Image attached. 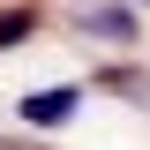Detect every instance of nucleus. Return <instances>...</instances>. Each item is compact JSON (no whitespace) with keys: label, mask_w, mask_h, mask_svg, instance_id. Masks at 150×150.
Here are the masks:
<instances>
[{"label":"nucleus","mask_w":150,"mask_h":150,"mask_svg":"<svg viewBox=\"0 0 150 150\" xmlns=\"http://www.w3.org/2000/svg\"><path fill=\"white\" fill-rule=\"evenodd\" d=\"M75 30H90L98 45H112V53H128V45H143V15H135L128 0H83V8H68Z\"/></svg>","instance_id":"f03ea898"},{"label":"nucleus","mask_w":150,"mask_h":150,"mask_svg":"<svg viewBox=\"0 0 150 150\" xmlns=\"http://www.w3.org/2000/svg\"><path fill=\"white\" fill-rule=\"evenodd\" d=\"M90 90L128 98V105H150V68H135V60H105V68L90 75Z\"/></svg>","instance_id":"7ed1b4c3"},{"label":"nucleus","mask_w":150,"mask_h":150,"mask_svg":"<svg viewBox=\"0 0 150 150\" xmlns=\"http://www.w3.org/2000/svg\"><path fill=\"white\" fill-rule=\"evenodd\" d=\"M45 30V8L38 0H23V8H0V53H15L23 38H38Z\"/></svg>","instance_id":"20e7f679"},{"label":"nucleus","mask_w":150,"mask_h":150,"mask_svg":"<svg viewBox=\"0 0 150 150\" xmlns=\"http://www.w3.org/2000/svg\"><path fill=\"white\" fill-rule=\"evenodd\" d=\"M128 8H150V0H128Z\"/></svg>","instance_id":"39448f33"},{"label":"nucleus","mask_w":150,"mask_h":150,"mask_svg":"<svg viewBox=\"0 0 150 150\" xmlns=\"http://www.w3.org/2000/svg\"><path fill=\"white\" fill-rule=\"evenodd\" d=\"M83 90H90V83H38V90L15 98V120L30 135H60L75 112H83Z\"/></svg>","instance_id":"f257e3e1"}]
</instances>
